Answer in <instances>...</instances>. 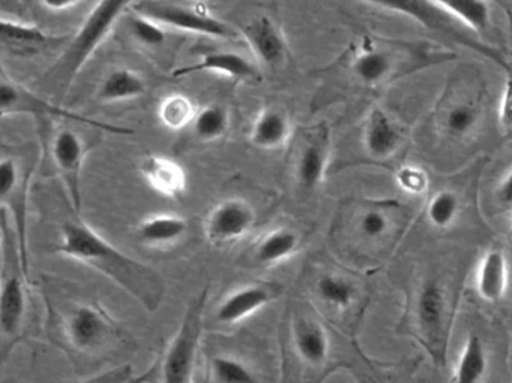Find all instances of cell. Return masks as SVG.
Segmentation results:
<instances>
[{"label": "cell", "mask_w": 512, "mask_h": 383, "mask_svg": "<svg viewBox=\"0 0 512 383\" xmlns=\"http://www.w3.org/2000/svg\"><path fill=\"white\" fill-rule=\"evenodd\" d=\"M56 252L104 274L147 312H156L164 303L167 288L161 273L117 249L87 225L80 214L63 223Z\"/></svg>", "instance_id": "cell-1"}, {"label": "cell", "mask_w": 512, "mask_h": 383, "mask_svg": "<svg viewBox=\"0 0 512 383\" xmlns=\"http://www.w3.org/2000/svg\"><path fill=\"white\" fill-rule=\"evenodd\" d=\"M131 3L132 0H98L89 15L84 18L83 24L69 42L68 48L59 57V62L51 66L47 74L42 77L44 86L54 87V90L60 92L63 98L87 60L107 39Z\"/></svg>", "instance_id": "cell-2"}, {"label": "cell", "mask_w": 512, "mask_h": 383, "mask_svg": "<svg viewBox=\"0 0 512 383\" xmlns=\"http://www.w3.org/2000/svg\"><path fill=\"white\" fill-rule=\"evenodd\" d=\"M388 11L397 12V14L406 15L417 21L424 29L429 30L433 35L441 36L450 44L460 45V47L469 48V50L480 53L486 59L492 60L496 65L510 72V63L504 51L493 45L486 44L480 39L474 38V33L466 29L459 20L451 17L444 9L438 8L430 0H364Z\"/></svg>", "instance_id": "cell-3"}, {"label": "cell", "mask_w": 512, "mask_h": 383, "mask_svg": "<svg viewBox=\"0 0 512 383\" xmlns=\"http://www.w3.org/2000/svg\"><path fill=\"white\" fill-rule=\"evenodd\" d=\"M209 289H203L186 307L179 330L161 354L158 383H192L204 328Z\"/></svg>", "instance_id": "cell-4"}, {"label": "cell", "mask_w": 512, "mask_h": 383, "mask_svg": "<svg viewBox=\"0 0 512 383\" xmlns=\"http://www.w3.org/2000/svg\"><path fill=\"white\" fill-rule=\"evenodd\" d=\"M3 246L0 250V331L5 336H17L26 315L27 288L29 276L24 270L17 241L12 240L3 223Z\"/></svg>", "instance_id": "cell-5"}, {"label": "cell", "mask_w": 512, "mask_h": 383, "mask_svg": "<svg viewBox=\"0 0 512 383\" xmlns=\"http://www.w3.org/2000/svg\"><path fill=\"white\" fill-rule=\"evenodd\" d=\"M62 333L68 345L81 354H93L119 339V325L98 304L77 303L63 318Z\"/></svg>", "instance_id": "cell-6"}, {"label": "cell", "mask_w": 512, "mask_h": 383, "mask_svg": "<svg viewBox=\"0 0 512 383\" xmlns=\"http://www.w3.org/2000/svg\"><path fill=\"white\" fill-rule=\"evenodd\" d=\"M137 11L152 18L156 23L174 27L183 32L212 36V38H233L234 35V30L227 23L203 9L192 8V6L147 0L138 6Z\"/></svg>", "instance_id": "cell-7"}, {"label": "cell", "mask_w": 512, "mask_h": 383, "mask_svg": "<svg viewBox=\"0 0 512 383\" xmlns=\"http://www.w3.org/2000/svg\"><path fill=\"white\" fill-rule=\"evenodd\" d=\"M27 186L29 173L24 171L15 158L0 159V205L8 208L14 217L15 241L23 261L24 270L29 273L27 259Z\"/></svg>", "instance_id": "cell-8"}, {"label": "cell", "mask_w": 512, "mask_h": 383, "mask_svg": "<svg viewBox=\"0 0 512 383\" xmlns=\"http://www.w3.org/2000/svg\"><path fill=\"white\" fill-rule=\"evenodd\" d=\"M255 208L242 198L218 202L204 220V234L213 246H231L254 229Z\"/></svg>", "instance_id": "cell-9"}, {"label": "cell", "mask_w": 512, "mask_h": 383, "mask_svg": "<svg viewBox=\"0 0 512 383\" xmlns=\"http://www.w3.org/2000/svg\"><path fill=\"white\" fill-rule=\"evenodd\" d=\"M6 114H32L39 119L41 117H57V119L86 123V125L107 129V131L123 132L122 128L86 119L80 114L65 110L60 105L51 104L47 99H42L41 96L35 95L14 81L0 80V116H6Z\"/></svg>", "instance_id": "cell-10"}, {"label": "cell", "mask_w": 512, "mask_h": 383, "mask_svg": "<svg viewBox=\"0 0 512 383\" xmlns=\"http://www.w3.org/2000/svg\"><path fill=\"white\" fill-rule=\"evenodd\" d=\"M86 144L80 135L74 131L63 129L54 138L51 146V156L60 179L65 183L69 201L75 213L81 214V173H83L84 158H86Z\"/></svg>", "instance_id": "cell-11"}, {"label": "cell", "mask_w": 512, "mask_h": 383, "mask_svg": "<svg viewBox=\"0 0 512 383\" xmlns=\"http://www.w3.org/2000/svg\"><path fill=\"white\" fill-rule=\"evenodd\" d=\"M417 322L430 354L444 363L445 297L444 289L436 280H429L418 294Z\"/></svg>", "instance_id": "cell-12"}, {"label": "cell", "mask_w": 512, "mask_h": 383, "mask_svg": "<svg viewBox=\"0 0 512 383\" xmlns=\"http://www.w3.org/2000/svg\"><path fill=\"white\" fill-rule=\"evenodd\" d=\"M282 286L273 283H252L230 292L216 309V321L222 325H237L251 318L259 310L273 303L280 294Z\"/></svg>", "instance_id": "cell-13"}, {"label": "cell", "mask_w": 512, "mask_h": 383, "mask_svg": "<svg viewBox=\"0 0 512 383\" xmlns=\"http://www.w3.org/2000/svg\"><path fill=\"white\" fill-rule=\"evenodd\" d=\"M292 346L304 366L321 369L330 358V336L324 325L306 313H297L291 322Z\"/></svg>", "instance_id": "cell-14"}, {"label": "cell", "mask_w": 512, "mask_h": 383, "mask_svg": "<svg viewBox=\"0 0 512 383\" xmlns=\"http://www.w3.org/2000/svg\"><path fill=\"white\" fill-rule=\"evenodd\" d=\"M330 161V137L327 131L316 132L303 144L295 165V177L303 191H315L324 182Z\"/></svg>", "instance_id": "cell-15"}, {"label": "cell", "mask_w": 512, "mask_h": 383, "mask_svg": "<svg viewBox=\"0 0 512 383\" xmlns=\"http://www.w3.org/2000/svg\"><path fill=\"white\" fill-rule=\"evenodd\" d=\"M319 306L333 315H345L357 304L360 289L357 283L337 271L319 274L312 286Z\"/></svg>", "instance_id": "cell-16"}, {"label": "cell", "mask_w": 512, "mask_h": 383, "mask_svg": "<svg viewBox=\"0 0 512 383\" xmlns=\"http://www.w3.org/2000/svg\"><path fill=\"white\" fill-rule=\"evenodd\" d=\"M403 137L396 123L385 111L373 110L363 131V146L369 158L388 161L399 152Z\"/></svg>", "instance_id": "cell-17"}, {"label": "cell", "mask_w": 512, "mask_h": 383, "mask_svg": "<svg viewBox=\"0 0 512 383\" xmlns=\"http://www.w3.org/2000/svg\"><path fill=\"white\" fill-rule=\"evenodd\" d=\"M243 35L259 62L279 66L286 57V41L279 26L267 15H259L243 27Z\"/></svg>", "instance_id": "cell-18"}, {"label": "cell", "mask_w": 512, "mask_h": 383, "mask_svg": "<svg viewBox=\"0 0 512 383\" xmlns=\"http://www.w3.org/2000/svg\"><path fill=\"white\" fill-rule=\"evenodd\" d=\"M140 173L153 191L171 199L182 198L188 189V177L182 165L161 155H149L141 161Z\"/></svg>", "instance_id": "cell-19"}, {"label": "cell", "mask_w": 512, "mask_h": 383, "mask_svg": "<svg viewBox=\"0 0 512 383\" xmlns=\"http://www.w3.org/2000/svg\"><path fill=\"white\" fill-rule=\"evenodd\" d=\"M197 72H216L236 80L259 81V72L251 60L233 51H210L201 57L200 62L183 66L173 72L174 77L197 74Z\"/></svg>", "instance_id": "cell-20"}, {"label": "cell", "mask_w": 512, "mask_h": 383, "mask_svg": "<svg viewBox=\"0 0 512 383\" xmlns=\"http://www.w3.org/2000/svg\"><path fill=\"white\" fill-rule=\"evenodd\" d=\"M65 41H68L66 36L50 35L35 24L0 17V45L11 48L15 53H36L42 48L62 45Z\"/></svg>", "instance_id": "cell-21"}, {"label": "cell", "mask_w": 512, "mask_h": 383, "mask_svg": "<svg viewBox=\"0 0 512 383\" xmlns=\"http://www.w3.org/2000/svg\"><path fill=\"white\" fill-rule=\"evenodd\" d=\"M300 234L294 229L276 228L262 235L252 249L254 261L262 267L282 264L300 250Z\"/></svg>", "instance_id": "cell-22"}, {"label": "cell", "mask_w": 512, "mask_h": 383, "mask_svg": "<svg viewBox=\"0 0 512 383\" xmlns=\"http://www.w3.org/2000/svg\"><path fill=\"white\" fill-rule=\"evenodd\" d=\"M508 289V261L501 250H489L480 262L477 292L487 303H499Z\"/></svg>", "instance_id": "cell-23"}, {"label": "cell", "mask_w": 512, "mask_h": 383, "mask_svg": "<svg viewBox=\"0 0 512 383\" xmlns=\"http://www.w3.org/2000/svg\"><path fill=\"white\" fill-rule=\"evenodd\" d=\"M188 229V220L179 214H153L138 223L137 235L147 246L164 247L182 240Z\"/></svg>", "instance_id": "cell-24"}, {"label": "cell", "mask_w": 512, "mask_h": 383, "mask_svg": "<svg viewBox=\"0 0 512 383\" xmlns=\"http://www.w3.org/2000/svg\"><path fill=\"white\" fill-rule=\"evenodd\" d=\"M291 134V122L285 111L265 108L256 117L251 129V143L262 150H276L285 146Z\"/></svg>", "instance_id": "cell-25"}, {"label": "cell", "mask_w": 512, "mask_h": 383, "mask_svg": "<svg viewBox=\"0 0 512 383\" xmlns=\"http://www.w3.org/2000/svg\"><path fill=\"white\" fill-rule=\"evenodd\" d=\"M146 81L134 69H113L102 80L98 90V99L105 104L111 102L131 101L146 93Z\"/></svg>", "instance_id": "cell-26"}, {"label": "cell", "mask_w": 512, "mask_h": 383, "mask_svg": "<svg viewBox=\"0 0 512 383\" xmlns=\"http://www.w3.org/2000/svg\"><path fill=\"white\" fill-rule=\"evenodd\" d=\"M459 20L472 33L486 32L492 23V6L489 0H430Z\"/></svg>", "instance_id": "cell-27"}, {"label": "cell", "mask_w": 512, "mask_h": 383, "mask_svg": "<svg viewBox=\"0 0 512 383\" xmlns=\"http://www.w3.org/2000/svg\"><path fill=\"white\" fill-rule=\"evenodd\" d=\"M489 369V355L486 345L478 334H469L463 345L454 383H481Z\"/></svg>", "instance_id": "cell-28"}, {"label": "cell", "mask_w": 512, "mask_h": 383, "mask_svg": "<svg viewBox=\"0 0 512 383\" xmlns=\"http://www.w3.org/2000/svg\"><path fill=\"white\" fill-rule=\"evenodd\" d=\"M231 125L230 111L219 104H210L200 108L192 120V132L201 143H213L228 134Z\"/></svg>", "instance_id": "cell-29"}, {"label": "cell", "mask_w": 512, "mask_h": 383, "mask_svg": "<svg viewBox=\"0 0 512 383\" xmlns=\"http://www.w3.org/2000/svg\"><path fill=\"white\" fill-rule=\"evenodd\" d=\"M481 120V105L477 102L457 99L448 101L442 116V128L450 137L463 138L475 131Z\"/></svg>", "instance_id": "cell-30"}, {"label": "cell", "mask_w": 512, "mask_h": 383, "mask_svg": "<svg viewBox=\"0 0 512 383\" xmlns=\"http://www.w3.org/2000/svg\"><path fill=\"white\" fill-rule=\"evenodd\" d=\"M351 69L358 80L367 86H376L393 74V57L379 48H367L355 56Z\"/></svg>", "instance_id": "cell-31"}, {"label": "cell", "mask_w": 512, "mask_h": 383, "mask_svg": "<svg viewBox=\"0 0 512 383\" xmlns=\"http://www.w3.org/2000/svg\"><path fill=\"white\" fill-rule=\"evenodd\" d=\"M195 113L197 110L191 99L182 93L165 96L158 107L159 120L171 131H182L186 126H191Z\"/></svg>", "instance_id": "cell-32"}, {"label": "cell", "mask_w": 512, "mask_h": 383, "mask_svg": "<svg viewBox=\"0 0 512 383\" xmlns=\"http://www.w3.org/2000/svg\"><path fill=\"white\" fill-rule=\"evenodd\" d=\"M210 373L215 383H259L243 361L231 355H216L210 361Z\"/></svg>", "instance_id": "cell-33"}, {"label": "cell", "mask_w": 512, "mask_h": 383, "mask_svg": "<svg viewBox=\"0 0 512 383\" xmlns=\"http://www.w3.org/2000/svg\"><path fill=\"white\" fill-rule=\"evenodd\" d=\"M460 213V199L453 191H441L433 195L427 205V219L438 229H447L456 222Z\"/></svg>", "instance_id": "cell-34"}, {"label": "cell", "mask_w": 512, "mask_h": 383, "mask_svg": "<svg viewBox=\"0 0 512 383\" xmlns=\"http://www.w3.org/2000/svg\"><path fill=\"white\" fill-rule=\"evenodd\" d=\"M129 29L132 36L146 47H159L165 42V32L161 24L141 12L135 11L129 15Z\"/></svg>", "instance_id": "cell-35"}, {"label": "cell", "mask_w": 512, "mask_h": 383, "mask_svg": "<svg viewBox=\"0 0 512 383\" xmlns=\"http://www.w3.org/2000/svg\"><path fill=\"white\" fill-rule=\"evenodd\" d=\"M390 217L381 208H367L357 222V231L363 240L379 241L390 231Z\"/></svg>", "instance_id": "cell-36"}, {"label": "cell", "mask_w": 512, "mask_h": 383, "mask_svg": "<svg viewBox=\"0 0 512 383\" xmlns=\"http://www.w3.org/2000/svg\"><path fill=\"white\" fill-rule=\"evenodd\" d=\"M396 182L403 192L409 195H421L429 188L427 174L420 167L415 165H403L397 170Z\"/></svg>", "instance_id": "cell-37"}, {"label": "cell", "mask_w": 512, "mask_h": 383, "mask_svg": "<svg viewBox=\"0 0 512 383\" xmlns=\"http://www.w3.org/2000/svg\"><path fill=\"white\" fill-rule=\"evenodd\" d=\"M134 382V369L131 364H122V366L114 367L108 372L101 375L92 376V378L84 379V381L69 383H131Z\"/></svg>", "instance_id": "cell-38"}, {"label": "cell", "mask_w": 512, "mask_h": 383, "mask_svg": "<svg viewBox=\"0 0 512 383\" xmlns=\"http://www.w3.org/2000/svg\"><path fill=\"white\" fill-rule=\"evenodd\" d=\"M499 119L504 128H512V72L505 81L504 93H502L501 107H499Z\"/></svg>", "instance_id": "cell-39"}, {"label": "cell", "mask_w": 512, "mask_h": 383, "mask_svg": "<svg viewBox=\"0 0 512 383\" xmlns=\"http://www.w3.org/2000/svg\"><path fill=\"white\" fill-rule=\"evenodd\" d=\"M498 199L505 207H512V170L499 183Z\"/></svg>", "instance_id": "cell-40"}, {"label": "cell", "mask_w": 512, "mask_h": 383, "mask_svg": "<svg viewBox=\"0 0 512 383\" xmlns=\"http://www.w3.org/2000/svg\"><path fill=\"white\" fill-rule=\"evenodd\" d=\"M44 8L50 11H65V9L72 8V6L80 3L81 0H39Z\"/></svg>", "instance_id": "cell-41"}, {"label": "cell", "mask_w": 512, "mask_h": 383, "mask_svg": "<svg viewBox=\"0 0 512 383\" xmlns=\"http://www.w3.org/2000/svg\"><path fill=\"white\" fill-rule=\"evenodd\" d=\"M0 12L9 15H21L23 6L18 3V0H0Z\"/></svg>", "instance_id": "cell-42"}, {"label": "cell", "mask_w": 512, "mask_h": 383, "mask_svg": "<svg viewBox=\"0 0 512 383\" xmlns=\"http://www.w3.org/2000/svg\"><path fill=\"white\" fill-rule=\"evenodd\" d=\"M3 246V226L0 228V250H2Z\"/></svg>", "instance_id": "cell-43"}, {"label": "cell", "mask_w": 512, "mask_h": 383, "mask_svg": "<svg viewBox=\"0 0 512 383\" xmlns=\"http://www.w3.org/2000/svg\"><path fill=\"white\" fill-rule=\"evenodd\" d=\"M508 234H510L511 240H512V219L510 222V226H508Z\"/></svg>", "instance_id": "cell-44"}]
</instances>
